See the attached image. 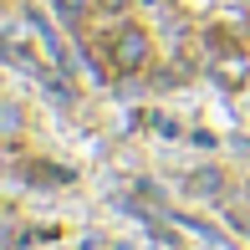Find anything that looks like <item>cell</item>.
<instances>
[{"label":"cell","instance_id":"1","mask_svg":"<svg viewBox=\"0 0 250 250\" xmlns=\"http://www.w3.org/2000/svg\"><path fill=\"white\" fill-rule=\"evenodd\" d=\"M112 66H118V72H143V66H148V36H143L138 26H123L118 36H112Z\"/></svg>","mask_w":250,"mask_h":250},{"label":"cell","instance_id":"2","mask_svg":"<svg viewBox=\"0 0 250 250\" xmlns=\"http://www.w3.org/2000/svg\"><path fill=\"white\" fill-rule=\"evenodd\" d=\"M209 77H214L220 87H245V82H250V62H245L240 51H225L220 62L209 66Z\"/></svg>","mask_w":250,"mask_h":250},{"label":"cell","instance_id":"3","mask_svg":"<svg viewBox=\"0 0 250 250\" xmlns=\"http://www.w3.org/2000/svg\"><path fill=\"white\" fill-rule=\"evenodd\" d=\"M189 189H194L199 199H220V174H214V168H204V174L189 179Z\"/></svg>","mask_w":250,"mask_h":250},{"label":"cell","instance_id":"4","mask_svg":"<svg viewBox=\"0 0 250 250\" xmlns=\"http://www.w3.org/2000/svg\"><path fill=\"white\" fill-rule=\"evenodd\" d=\"M51 5L62 10V21H66V26H77V21L87 16V5H92V0H51Z\"/></svg>","mask_w":250,"mask_h":250},{"label":"cell","instance_id":"5","mask_svg":"<svg viewBox=\"0 0 250 250\" xmlns=\"http://www.w3.org/2000/svg\"><path fill=\"white\" fill-rule=\"evenodd\" d=\"M16 133H21V112L5 107V138H16Z\"/></svg>","mask_w":250,"mask_h":250},{"label":"cell","instance_id":"6","mask_svg":"<svg viewBox=\"0 0 250 250\" xmlns=\"http://www.w3.org/2000/svg\"><path fill=\"white\" fill-rule=\"evenodd\" d=\"M97 5H102V10H123L128 0H97Z\"/></svg>","mask_w":250,"mask_h":250},{"label":"cell","instance_id":"7","mask_svg":"<svg viewBox=\"0 0 250 250\" xmlns=\"http://www.w3.org/2000/svg\"><path fill=\"white\" fill-rule=\"evenodd\" d=\"M148 5H158V0H148Z\"/></svg>","mask_w":250,"mask_h":250}]
</instances>
